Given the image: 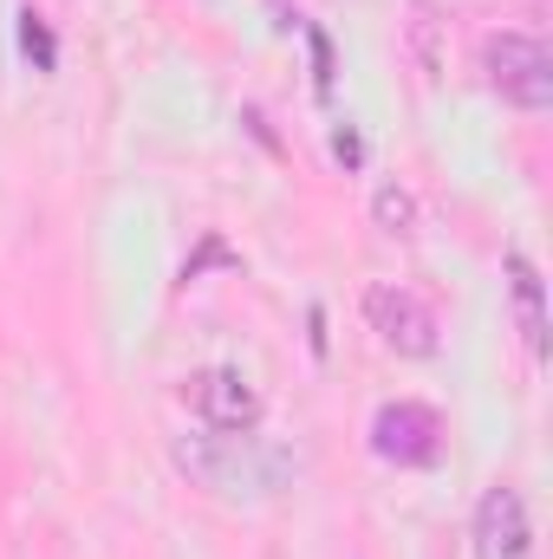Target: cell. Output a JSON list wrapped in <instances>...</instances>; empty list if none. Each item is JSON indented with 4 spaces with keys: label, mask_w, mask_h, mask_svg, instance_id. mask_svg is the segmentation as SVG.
<instances>
[{
    "label": "cell",
    "mask_w": 553,
    "mask_h": 559,
    "mask_svg": "<svg viewBox=\"0 0 553 559\" xmlns=\"http://www.w3.org/2000/svg\"><path fill=\"white\" fill-rule=\"evenodd\" d=\"M508 293H515L521 338H528V352L541 358V352H548V299H541V274H534L528 254H508Z\"/></svg>",
    "instance_id": "8992f818"
},
{
    "label": "cell",
    "mask_w": 553,
    "mask_h": 559,
    "mask_svg": "<svg viewBox=\"0 0 553 559\" xmlns=\"http://www.w3.org/2000/svg\"><path fill=\"white\" fill-rule=\"evenodd\" d=\"M372 215H378V228H391V235H404V228L416 222V202L404 195V189H391V182H385V189L372 195Z\"/></svg>",
    "instance_id": "52a82bcc"
},
{
    "label": "cell",
    "mask_w": 553,
    "mask_h": 559,
    "mask_svg": "<svg viewBox=\"0 0 553 559\" xmlns=\"http://www.w3.org/2000/svg\"><path fill=\"white\" fill-rule=\"evenodd\" d=\"M482 66H489V85L521 105V111H548L553 105V52L528 33H495L482 46Z\"/></svg>",
    "instance_id": "6da1fadb"
},
{
    "label": "cell",
    "mask_w": 553,
    "mask_h": 559,
    "mask_svg": "<svg viewBox=\"0 0 553 559\" xmlns=\"http://www.w3.org/2000/svg\"><path fill=\"white\" fill-rule=\"evenodd\" d=\"M365 319H372V332H378L391 352H404V358H430V352H436V312L416 299L411 286L378 280V286L365 293Z\"/></svg>",
    "instance_id": "7a4b0ae2"
},
{
    "label": "cell",
    "mask_w": 553,
    "mask_h": 559,
    "mask_svg": "<svg viewBox=\"0 0 553 559\" xmlns=\"http://www.w3.org/2000/svg\"><path fill=\"white\" fill-rule=\"evenodd\" d=\"M189 404H196V417L209 423V429H228V436H242V429L261 423V391L242 371H228V365L196 371L189 378Z\"/></svg>",
    "instance_id": "277c9868"
},
{
    "label": "cell",
    "mask_w": 553,
    "mask_h": 559,
    "mask_svg": "<svg viewBox=\"0 0 553 559\" xmlns=\"http://www.w3.org/2000/svg\"><path fill=\"white\" fill-rule=\"evenodd\" d=\"M20 46H26L39 66H52V33H46V20H39V13H26V20H20Z\"/></svg>",
    "instance_id": "ba28073f"
},
{
    "label": "cell",
    "mask_w": 553,
    "mask_h": 559,
    "mask_svg": "<svg viewBox=\"0 0 553 559\" xmlns=\"http://www.w3.org/2000/svg\"><path fill=\"white\" fill-rule=\"evenodd\" d=\"M372 449L385 455V462H436V449H443V417L430 411V404H385L378 417H372Z\"/></svg>",
    "instance_id": "3957f363"
},
{
    "label": "cell",
    "mask_w": 553,
    "mask_h": 559,
    "mask_svg": "<svg viewBox=\"0 0 553 559\" xmlns=\"http://www.w3.org/2000/svg\"><path fill=\"white\" fill-rule=\"evenodd\" d=\"M475 559H534L528 501L515 488H502V481L475 501Z\"/></svg>",
    "instance_id": "5b68a950"
}]
</instances>
